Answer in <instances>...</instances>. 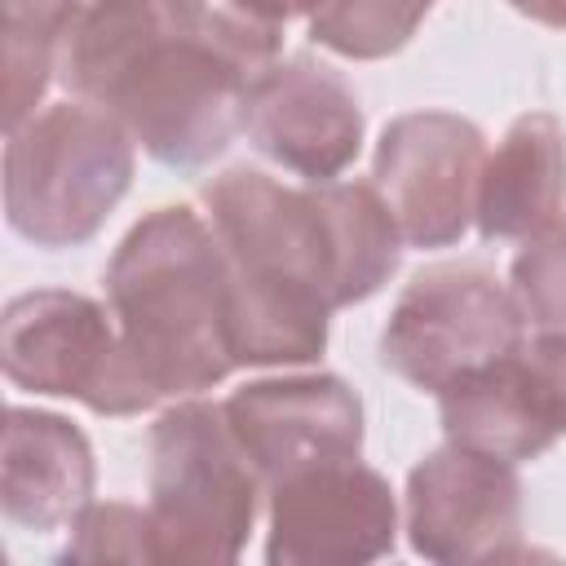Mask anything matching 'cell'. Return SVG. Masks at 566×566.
<instances>
[{
	"instance_id": "obj_1",
	"label": "cell",
	"mask_w": 566,
	"mask_h": 566,
	"mask_svg": "<svg viewBox=\"0 0 566 566\" xmlns=\"http://www.w3.org/2000/svg\"><path fill=\"white\" fill-rule=\"evenodd\" d=\"M199 195L234 279L239 367L314 363L332 314L376 296L398 270L402 230L376 181L287 186L243 164Z\"/></svg>"
},
{
	"instance_id": "obj_2",
	"label": "cell",
	"mask_w": 566,
	"mask_h": 566,
	"mask_svg": "<svg viewBox=\"0 0 566 566\" xmlns=\"http://www.w3.org/2000/svg\"><path fill=\"white\" fill-rule=\"evenodd\" d=\"M279 44L283 27L226 0H97L80 13L57 75L164 168H203L243 128L248 93Z\"/></svg>"
},
{
	"instance_id": "obj_3",
	"label": "cell",
	"mask_w": 566,
	"mask_h": 566,
	"mask_svg": "<svg viewBox=\"0 0 566 566\" xmlns=\"http://www.w3.org/2000/svg\"><path fill=\"white\" fill-rule=\"evenodd\" d=\"M106 301L155 398H195L239 367L230 261L195 208H155L124 234L106 265Z\"/></svg>"
},
{
	"instance_id": "obj_4",
	"label": "cell",
	"mask_w": 566,
	"mask_h": 566,
	"mask_svg": "<svg viewBox=\"0 0 566 566\" xmlns=\"http://www.w3.org/2000/svg\"><path fill=\"white\" fill-rule=\"evenodd\" d=\"M133 133L102 106L57 102L4 142V212L35 248L88 243L133 181Z\"/></svg>"
},
{
	"instance_id": "obj_5",
	"label": "cell",
	"mask_w": 566,
	"mask_h": 566,
	"mask_svg": "<svg viewBox=\"0 0 566 566\" xmlns=\"http://www.w3.org/2000/svg\"><path fill=\"white\" fill-rule=\"evenodd\" d=\"M265 482L226 407L186 398L150 424V531L159 562H234L256 526Z\"/></svg>"
},
{
	"instance_id": "obj_6",
	"label": "cell",
	"mask_w": 566,
	"mask_h": 566,
	"mask_svg": "<svg viewBox=\"0 0 566 566\" xmlns=\"http://www.w3.org/2000/svg\"><path fill=\"white\" fill-rule=\"evenodd\" d=\"M0 363L18 389L75 398L97 416H137L159 402L137 376L115 314L66 287L22 292L4 305Z\"/></svg>"
},
{
	"instance_id": "obj_7",
	"label": "cell",
	"mask_w": 566,
	"mask_h": 566,
	"mask_svg": "<svg viewBox=\"0 0 566 566\" xmlns=\"http://www.w3.org/2000/svg\"><path fill=\"white\" fill-rule=\"evenodd\" d=\"M526 314L491 270L482 265H429L389 310L380 332V363L438 394L455 376L509 358L526 345Z\"/></svg>"
},
{
	"instance_id": "obj_8",
	"label": "cell",
	"mask_w": 566,
	"mask_h": 566,
	"mask_svg": "<svg viewBox=\"0 0 566 566\" xmlns=\"http://www.w3.org/2000/svg\"><path fill=\"white\" fill-rule=\"evenodd\" d=\"M486 137L451 111H411L385 124L376 142V190L389 203L402 243L451 248L478 212Z\"/></svg>"
},
{
	"instance_id": "obj_9",
	"label": "cell",
	"mask_w": 566,
	"mask_h": 566,
	"mask_svg": "<svg viewBox=\"0 0 566 566\" xmlns=\"http://www.w3.org/2000/svg\"><path fill=\"white\" fill-rule=\"evenodd\" d=\"M398 500L385 473L358 455L305 464L270 486L274 566H363L394 553Z\"/></svg>"
},
{
	"instance_id": "obj_10",
	"label": "cell",
	"mask_w": 566,
	"mask_h": 566,
	"mask_svg": "<svg viewBox=\"0 0 566 566\" xmlns=\"http://www.w3.org/2000/svg\"><path fill=\"white\" fill-rule=\"evenodd\" d=\"M407 539L429 562H509L522 544L513 460L447 442L407 473Z\"/></svg>"
},
{
	"instance_id": "obj_11",
	"label": "cell",
	"mask_w": 566,
	"mask_h": 566,
	"mask_svg": "<svg viewBox=\"0 0 566 566\" xmlns=\"http://www.w3.org/2000/svg\"><path fill=\"white\" fill-rule=\"evenodd\" d=\"M248 142L305 181H336L363 150L358 93L314 57L270 62L243 106Z\"/></svg>"
},
{
	"instance_id": "obj_12",
	"label": "cell",
	"mask_w": 566,
	"mask_h": 566,
	"mask_svg": "<svg viewBox=\"0 0 566 566\" xmlns=\"http://www.w3.org/2000/svg\"><path fill=\"white\" fill-rule=\"evenodd\" d=\"M221 407L265 491L305 464L363 451V402L332 371L248 380Z\"/></svg>"
},
{
	"instance_id": "obj_13",
	"label": "cell",
	"mask_w": 566,
	"mask_h": 566,
	"mask_svg": "<svg viewBox=\"0 0 566 566\" xmlns=\"http://www.w3.org/2000/svg\"><path fill=\"white\" fill-rule=\"evenodd\" d=\"M93 447L80 424L57 411L9 407L0 460V504L9 522L27 531L71 526L84 504H93Z\"/></svg>"
},
{
	"instance_id": "obj_14",
	"label": "cell",
	"mask_w": 566,
	"mask_h": 566,
	"mask_svg": "<svg viewBox=\"0 0 566 566\" xmlns=\"http://www.w3.org/2000/svg\"><path fill=\"white\" fill-rule=\"evenodd\" d=\"M566 208V133L557 115L531 111L509 124L478 181V234L486 243L531 239Z\"/></svg>"
},
{
	"instance_id": "obj_15",
	"label": "cell",
	"mask_w": 566,
	"mask_h": 566,
	"mask_svg": "<svg viewBox=\"0 0 566 566\" xmlns=\"http://www.w3.org/2000/svg\"><path fill=\"white\" fill-rule=\"evenodd\" d=\"M438 416L447 429V442L500 455V460H535L544 455L562 433L548 420L531 371L522 363V349L495 363H482L451 385L438 389Z\"/></svg>"
},
{
	"instance_id": "obj_16",
	"label": "cell",
	"mask_w": 566,
	"mask_h": 566,
	"mask_svg": "<svg viewBox=\"0 0 566 566\" xmlns=\"http://www.w3.org/2000/svg\"><path fill=\"white\" fill-rule=\"evenodd\" d=\"M4 4V128L35 115L62 49L80 22V0H0Z\"/></svg>"
},
{
	"instance_id": "obj_17",
	"label": "cell",
	"mask_w": 566,
	"mask_h": 566,
	"mask_svg": "<svg viewBox=\"0 0 566 566\" xmlns=\"http://www.w3.org/2000/svg\"><path fill=\"white\" fill-rule=\"evenodd\" d=\"M429 9L433 0H323L310 13V35L340 57L376 62L398 53Z\"/></svg>"
},
{
	"instance_id": "obj_18",
	"label": "cell",
	"mask_w": 566,
	"mask_h": 566,
	"mask_svg": "<svg viewBox=\"0 0 566 566\" xmlns=\"http://www.w3.org/2000/svg\"><path fill=\"white\" fill-rule=\"evenodd\" d=\"M513 296L535 332H566V217L531 234L513 256Z\"/></svg>"
},
{
	"instance_id": "obj_19",
	"label": "cell",
	"mask_w": 566,
	"mask_h": 566,
	"mask_svg": "<svg viewBox=\"0 0 566 566\" xmlns=\"http://www.w3.org/2000/svg\"><path fill=\"white\" fill-rule=\"evenodd\" d=\"M66 557H75V562H102V557L159 562L150 513H142L133 504H84V513L71 522Z\"/></svg>"
},
{
	"instance_id": "obj_20",
	"label": "cell",
	"mask_w": 566,
	"mask_h": 566,
	"mask_svg": "<svg viewBox=\"0 0 566 566\" xmlns=\"http://www.w3.org/2000/svg\"><path fill=\"white\" fill-rule=\"evenodd\" d=\"M522 363L548 420L557 424V433H566V332H539L535 340H526Z\"/></svg>"
},
{
	"instance_id": "obj_21",
	"label": "cell",
	"mask_w": 566,
	"mask_h": 566,
	"mask_svg": "<svg viewBox=\"0 0 566 566\" xmlns=\"http://www.w3.org/2000/svg\"><path fill=\"white\" fill-rule=\"evenodd\" d=\"M226 4L239 9V13H248V18H256V22H265V27H283L292 18L314 13L323 0H226Z\"/></svg>"
},
{
	"instance_id": "obj_22",
	"label": "cell",
	"mask_w": 566,
	"mask_h": 566,
	"mask_svg": "<svg viewBox=\"0 0 566 566\" xmlns=\"http://www.w3.org/2000/svg\"><path fill=\"white\" fill-rule=\"evenodd\" d=\"M522 18H531V22H539V27H557V31H566V0H509Z\"/></svg>"
}]
</instances>
